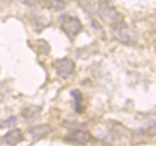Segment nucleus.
<instances>
[{
  "instance_id": "nucleus-1",
  "label": "nucleus",
  "mask_w": 156,
  "mask_h": 146,
  "mask_svg": "<svg viewBox=\"0 0 156 146\" xmlns=\"http://www.w3.org/2000/svg\"><path fill=\"white\" fill-rule=\"evenodd\" d=\"M97 16L108 23L110 26L116 25L118 23L123 21L122 14L118 12L111 0H98L97 1Z\"/></svg>"
},
{
  "instance_id": "nucleus-2",
  "label": "nucleus",
  "mask_w": 156,
  "mask_h": 146,
  "mask_svg": "<svg viewBox=\"0 0 156 146\" xmlns=\"http://www.w3.org/2000/svg\"><path fill=\"white\" fill-rule=\"evenodd\" d=\"M111 32H112L114 38L121 43H123V44L131 45V44H135L137 42L136 31L133 28H130L124 20L116 24V25H112Z\"/></svg>"
},
{
  "instance_id": "nucleus-3",
  "label": "nucleus",
  "mask_w": 156,
  "mask_h": 146,
  "mask_svg": "<svg viewBox=\"0 0 156 146\" xmlns=\"http://www.w3.org/2000/svg\"><path fill=\"white\" fill-rule=\"evenodd\" d=\"M59 25H60V29L63 30L70 38H75L83 30V24H82L80 19L78 17L70 16V14L60 16Z\"/></svg>"
},
{
  "instance_id": "nucleus-4",
  "label": "nucleus",
  "mask_w": 156,
  "mask_h": 146,
  "mask_svg": "<svg viewBox=\"0 0 156 146\" xmlns=\"http://www.w3.org/2000/svg\"><path fill=\"white\" fill-rule=\"evenodd\" d=\"M53 67L56 69V73L59 77L69 78L75 74L76 70V64L72 59L70 58H62L58 59L53 63Z\"/></svg>"
},
{
  "instance_id": "nucleus-5",
  "label": "nucleus",
  "mask_w": 156,
  "mask_h": 146,
  "mask_svg": "<svg viewBox=\"0 0 156 146\" xmlns=\"http://www.w3.org/2000/svg\"><path fill=\"white\" fill-rule=\"evenodd\" d=\"M65 140L70 143H75L78 145H87L91 140V136L88 132L82 131V129H73L65 137Z\"/></svg>"
},
{
  "instance_id": "nucleus-6",
  "label": "nucleus",
  "mask_w": 156,
  "mask_h": 146,
  "mask_svg": "<svg viewBox=\"0 0 156 146\" xmlns=\"http://www.w3.org/2000/svg\"><path fill=\"white\" fill-rule=\"evenodd\" d=\"M52 132V127L48 125V124H41V125H37V126L32 127L29 129V133L34 140H39L43 139L46 136H49Z\"/></svg>"
},
{
  "instance_id": "nucleus-7",
  "label": "nucleus",
  "mask_w": 156,
  "mask_h": 146,
  "mask_svg": "<svg viewBox=\"0 0 156 146\" xmlns=\"http://www.w3.org/2000/svg\"><path fill=\"white\" fill-rule=\"evenodd\" d=\"M2 139L7 145L16 146L18 145L20 141H23L24 136H23V133H21V131L19 128H13V129L9 131L5 136L2 137Z\"/></svg>"
},
{
  "instance_id": "nucleus-8",
  "label": "nucleus",
  "mask_w": 156,
  "mask_h": 146,
  "mask_svg": "<svg viewBox=\"0 0 156 146\" xmlns=\"http://www.w3.org/2000/svg\"><path fill=\"white\" fill-rule=\"evenodd\" d=\"M78 5L90 18L97 17V1L96 0H78Z\"/></svg>"
},
{
  "instance_id": "nucleus-9",
  "label": "nucleus",
  "mask_w": 156,
  "mask_h": 146,
  "mask_svg": "<svg viewBox=\"0 0 156 146\" xmlns=\"http://www.w3.org/2000/svg\"><path fill=\"white\" fill-rule=\"evenodd\" d=\"M71 96L73 97V109L78 114H82L85 110V105H84V97L80 90H72Z\"/></svg>"
},
{
  "instance_id": "nucleus-10",
  "label": "nucleus",
  "mask_w": 156,
  "mask_h": 146,
  "mask_svg": "<svg viewBox=\"0 0 156 146\" xmlns=\"http://www.w3.org/2000/svg\"><path fill=\"white\" fill-rule=\"evenodd\" d=\"M40 112H41V108L38 107V106H29V107H26L23 109L21 115L25 118L26 120L32 121V120H34L36 118L39 117Z\"/></svg>"
},
{
  "instance_id": "nucleus-11",
  "label": "nucleus",
  "mask_w": 156,
  "mask_h": 146,
  "mask_svg": "<svg viewBox=\"0 0 156 146\" xmlns=\"http://www.w3.org/2000/svg\"><path fill=\"white\" fill-rule=\"evenodd\" d=\"M46 9L55 12H60L66 7V2L64 0H44Z\"/></svg>"
},
{
  "instance_id": "nucleus-12",
  "label": "nucleus",
  "mask_w": 156,
  "mask_h": 146,
  "mask_svg": "<svg viewBox=\"0 0 156 146\" xmlns=\"http://www.w3.org/2000/svg\"><path fill=\"white\" fill-rule=\"evenodd\" d=\"M16 122H17V118L11 117L6 120H4L2 122H0V127H12L16 125Z\"/></svg>"
},
{
  "instance_id": "nucleus-13",
  "label": "nucleus",
  "mask_w": 156,
  "mask_h": 146,
  "mask_svg": "<svg viewBox=\"0 0 156 146\" xmlns=\"http://www.w3.org/2000/svg\"><path fill=\"white\" fill-rule=\"evenodd\" d=\"M19 2H21L23 5L25 6H29V7H34L37 4H38L39 0H18Z\"/></svg>"
},
{
  "instance_id": "nucleus-14",
  "label": "nucleus",
  "mask_w": 156,
  "mask_h": 146,
  "mask_svg": "<svg viewBox=\"0 0 156 146\" xmlns=\"http://www.w3.org/2000/svg\"><path fill=\"white\" fill-rule=\"evenodd\" d=\"M154 29H155V32H156V24L154 25Z\"/></svg>"
}]
</instances>
